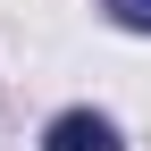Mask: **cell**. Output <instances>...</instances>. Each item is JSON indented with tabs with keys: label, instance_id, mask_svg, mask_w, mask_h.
Returning <instances> with one entry per match:
<instances>
[{
	"label": "cell",
	"instance_id": "6da1fadb",
	"mask_svg": "<svg viewBox=\"0 0 151 151\" xmlns=\"http://www.w3.org/2000/svg\"><path fill=\"white\" fill-rule=\"evenodd\" d=\"M42 151H118V126H109L101 109H67V118H50Z\"/></svg>",
	"mask_w": 151,
	"mask_h": 151
},
{
	"label": "cell",
	"instance_id": "7a4b0ae2",
	"mask_svg": "<svg viewBox=\"0 0 151 151\" xmlns=\"http://www.w3.org/2000/svg\"><path fill=\"white\" fill-rule=\"evenodd\" d=\"M118 9V25H134V34H151V0H109Z\"/></svg>",
	"mask_w": 151,
	"mask_h": 151
}]
</instances>
